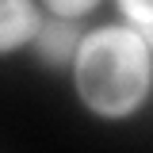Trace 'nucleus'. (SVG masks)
Here are the masks:
<instances>
[{
  "label": "nucleus",
  "mask_w": 153,
  "mask_h": 153,
  "mask_svg": "<svg viewBox=\"0 0 153 153\" xmlns=\"http://www.w3.org/2000/svg\"><path fill=\"white\" fill-rule=\"evenodd\" d=\"M35 31V12L27 0H0V50L16 46Z\"/></svg>",
  "instance_id": "f03ea898"
},
{
  "label": "nucleus",
  "mask_w": 153,
  "mask_h": 153,
  "mask_svg": "<svg viewBox=\"0 0 153 153\" xmlns=\"http://www.w3.org/2000/svg\"><path fill=\"white\" fill-rule=\"evenodd\" d=\"M149 80V50L130 31H96L76 57L80 96L103 115H126Z\"/></svg>",
  "instance_id": "f257e3e1"
},
{
  "label": "nucleus",
  "mask_w": 153,
  "mask_h": 153,
  "mask_svg": "<svg viewBox=\"0 0 153 153\" xmlns=\"http://www.w3.org/2000/svg\"><path fill=\"white\" fill-rule=\"evenodd\" d=\"M123 8L134 23H153V0H123Z\"/></svg>",
  "instance_id": "20e7f679"
},
{
  "label": "nucleus",
  "mask_w": 153,
  "mask_h": 153,
  "mask_svg": "<svg viewBox=\"0 0 153 153\" xmlns=\"http://www.w3.org/2000/svg\"><path fill=\"white\" fill-rule=\"evenodd\" d=\"M57 12H65V16H73V12H84V8H92V0H50Z\"/></svg>",
  "instance_id": "39448f33"
},
{
  "label": "nucleus",
  "mask_w": 153,
  "mask_h": 153,
  "mask_svg": "<svg viewBox=\"0 0 153 153\" xmlns=\"http://www.w3.org/2000/svg\"><path fill=\"white\" fill-rule=\"evenodd\" d=\"M76 50V27H69V23H46L42 27V35H38V54L46 57V61H54V65H61V61H69Z\"/></svg>",
  "instance_id": "7ed1b4c3"
},
{
  "label": "nucleus",
  "mask_w": 153,
  "mask_h": 153,
  "mask_svg": "<svg viewBox=\"0 0 153 153\" xmlns=\"http://www.w3.org/2000/svg\"><path fill=\"white\" fill-rule=\"evenodd\" d=\"M138 38L146 42V50H153V23H138Z\"/></svg>",
  "instance_id": "423d86ee"
}]
</instances>
